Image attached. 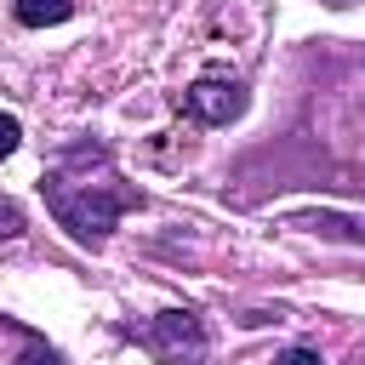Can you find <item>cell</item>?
<instances>
[{
    "label": "cell",
    "instance_id": "cell-1",
    "mask_svg": "<svg viewBox=\"0 0 365 365\" xmlns=\"http://www.w3.org/2000/svg\"><path fill=\"white\" fill-rule=\"evenodd\" d=\"M40 188H46V205L57 211V222H63L80 245H103L108 228H114L131 205H143V194L125 188V182H74L68 171H51Z\"/></svg>",
    "mask_w": 365,
    "mask_h": 365
},
{
    "label": "cell",
    "instance_id": "cell-6",
    "mask_svg": "<svg viewBox=\"0 0 365 365\" xmlns=\"http://www.w3.org/2000/svg\"><path fill=\"white\" fill-rule=\"evenodd\" d=\"M17 143H23V125H17V114H0V160H6V154H17Z\"/></svg>",
    "mask_w": 365,
    "mask_h": 365
},
{
    "label": "cell",
    "instance_id": "cell-3",
    "mask_svg": "<svg viewBox=\"0 0 365 365\" xmlns=\"http://www.w3.org/2000/svg\"><path fill=\"white\" fill-rule=\"evenodd\" d=\"M177 108H182L188 120H200V125H228V120L245 114V86L205 74V80H194V86L177 97Z\"/></svg>",
    "mask_w": 365,
    "mask_h": 365
},
{
    "label": "cell",
    "instance_id": "cell-2",
    "mask_svg": "<svg viewBox=\"0 0 365 365\" xmlns=\"http://www.w3.org/2000/svg\"><path fill=\"white\" fill-rule=\"evenodd\" d=\"M160 365H194L200 354H205V331H200V319L194 314H182V308H171V314H154L143 331H131Z\"/></svg>",
    "mask_w": 365,
    "mask_h": 365
},
{
    "label": "cell",
    "instance_id": "cell-7",
    "mask_svg": "<svg viewBox=\"0 0 365 365\" xmlns=\"http://www.w3.org/2000/svg\"><path fill=\"white\" fill-rule=\"evenodd\" d=\"M17 234H23V211L11 200H0V240H17Z\"/></svg>",
    "mask_w": 365,
    "mask_h": 365
},
{
    "label": "cell",
    "instance_id": "cell-8",
    "mask_svg": "<svg viewBox=\"0 0 365 365\" xmlns=\"http://www.w3.org/2000/svg\"><path fill=\"white\" fill-rule=\"evenodd\" d=\"M274 365H319V354H314V348H285Z\"/></svg>",
    "mask_w": 365,
    "mask_h": 365
},
{
    "label": "cell",
    "instance_id": "cell-5",
    "mask_svg": "<svg viewBox=\"0 0 365 365\" xmlns=\"http://www.w3.org/2000/svg\"><path fill=\"white\" fill-rule=\"evenodd\" d=\"M17 365H63V354H57V348H46L40 336H29V348L17 354Z\"/></svg>",
    "mask_w": 365,
    "mask_h": 365
},
{
    "label": "cell",
    "instance_id": "cell-4",
    "mask_svg": "<svg viewBox=\"0 0 365 365\" xmlns=\"http://www.w3.org/2000/svg\"><path fill=\"white\" fill-rule=\"evenodd\" d=\"M23 29H46V23H68L74 17V0H17L11 6Z\"/></svg>",
    "mask_w": 365,
    "mask_h": 365
}]
</instances>
